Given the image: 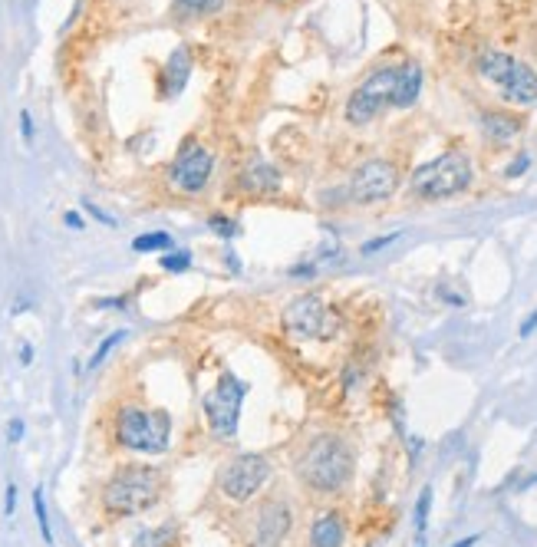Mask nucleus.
Wrapping results in <instances>:
<instances>
[{"label":"nucleus","mask_w":537,"mask_h":547,"mask_svg":"<svg viewBox=\"0 0 537 547\" xmlns=\"http://www.w3.org/2000/svg\"><path fill=\"white\" fill-rule=\"evenodd\" d=\"M353 468L356 461L350 442L333 432L317 435L294 461L297 481L313 495H340L353 481Z\"/></svg>","instance_id":"nucleus-1"},{"label":"nucleus","mask_w":537,"mask_h":547,"mask_svg":"<svg viewBox=\"0 0 537 547\" xmlns=\"http://www.w3.org/2000/svg\"><path fill=\"white\" fill-rule=\"evenodd\" d=\"M165 475L155 465H122L103 488V508L115 518L142 514L162 498Z\"/></svg>","instance_id":"nucleus-2"},{"label":"nucleus","mask_w":537,"mask_h":547,"mask_svg":"<svg viewBox=\"0 0 537 547\" xmlns=\"http://www.w3.org/2000/svg\"><path fill=\"white\" fill-rule=\"evenodd\" d=\"M115 439L122 449L139 455H162L172 442V415L162 409L122 405L115 415Z\"/></svg>","instance_id":"nucleus-3"},{"label":"nucleus","mask_w":537,"mask_h":547,"mask_svg":"<svg viewBox=\"0 0 537 547\" xmlns=\"http://www.w3.org/2000/svg\"><path fill=\"white\" fill-rule=\"evenodd\" d=\"M471 159L465 152H445L432 162L419 165L409 178V192L415 198H425V202H435V198H451V195H461L471 185Z\"/></svg>","instance_id":"nucleus-4"},{"label":"nucleus","mask_w":537,"mask_h":547,"mask_svg":"<svg viewBox=\"0 0 537 547\" xmlns=\"http://www.w3.org/2000/svg\"><path fill=\"white\" fill-rule=\"evenodd\" d=\"M478 69L485 79H491L495 86H501L504 99L521 103V106L537 103V73L528 67V63H521V59L508 57V53L491 50V53H485V57L478 59Z\"/></svg>","instance_id":"nucleus-5"},{"label":"nucleus","mask_w":537,"mask_h":547,"mask_svg":"<svg viewBox=\"0 0 537 547\" xmlns=\"http://www.w3.org/2000/svg\"><path fill=\"white\" fill-rule=\"evenodd\" d=\"M248 396V383L238 379L234 373H221L212 393H204L202 409L208 415V425L218 439H234L241 422V403Z\"/></svg>","instance_id":"nucleus-6"},{"label":"nucleus","mask_w":537,"mask_h":547,"mask_svg":"<svg viewBox=\"0 0 537 547\" xmlns=\"http://www.w3.org/2000/svg\"><path fill=\"white\" fill-rule=\"evenodd\" d=\"M270 481V461L264 455H254V451H244V455H234L231 461H224L218 471V488L224 498L238 501H250L254 495L264 491V485Z\"/></svg>","instance_id":"nucleus-7"},{"label":"nucleus","mask_w":537,"mask_h":547,"mask_svg":"<svg viewBox=\"0 0 537 547\" xmlns=\"http://www.w3.org/2000/svg\"><path fill=\"white\" fill-rule=\"evenodd\" d=\"M395 89H399V67H386L369 73L359 83V89L350 96V103H346V119L353 125L373 122L386 106H393Z\"/></svg>","instance_id":"nucleus-8"},{"label":"nucleus","mask_w":537,"mask_h":547,"mask_svg":"<svg viewBox=\"0 0 537 547\" xmlns=\"http://www.w3.org/2000/svg\"><path fill=\"white\" fill-rule=\"evenodd\" d=\"M280 320H284V327H287L290 333H297V336H320V340H330V336L336 333V327H340V317L326 307L323 297H317V294L294 297L287 307H284Z\"/></svg>","instance_id":"nucleus-9"},{"label":"nucleus","mask_w":537,"mask_h":547,"mask_svg":"<svg viewBox=\"0 0 537 547\" xmlns=\"http://www.w3.org/2000/svg\"><path fill=\"white\" fill-rule=\"evenodd\" d=\"M395 188H399V172H395L393 162L386 159H369L353 172V182H350V198L356 205H376L393 198Z\"/></svg>","instance_id":"nucleus-10"},{"label":"nucleus","mask_w":537,"mask_h":547,"mask_svg":"<svg viewBox=\"0 0 537 547\" xmlns=\"http://www.w3.org/2000/svg\"><path fill=\"white\" fill-rule=\"evenodd\" d=\"M294 531V508L287 498H267L258 508L254 518V534H250V547H284Z\"/></svg>","instance_id":"nucleus-11"},{"label":"nucleus","mask_w":537,"mask_h":547,"mask_svg":"<svg viewBox=\"0 0 537 547\" xmlns=\"http://www.w3.org/2000/svg\"><path fill=\"white\" fill-rule=\"evenodd\" d=\"M212 172H214V159L204 145H195V142H185L178 159L172 162V182L175 188H182L188 195H198L204 192V185L212 182Z\"/></svg>","instance_id":"nucleus-12"},{"label":"nucleus","mask_w":537,"mask_h":547,"mask_svg":"<svg viewBox=\"0 0 537 547\" xmlns=\"http://www.w3.org/2000/svg\"><path fill=\"white\" fill-rule=\"evenodd\" d=\"M346 518L336 508H323L310 524V547H343L346 544Z\"/></svg>","instance_id":"nucleus-13"},{"label":"nucleus","mask_w":537,"mask_h":547,"mask_svg":"<svg viewBox=\"0 0 537 547\" xmlns=\"http://www.w3.org/2000/svg\"><path fill=\"white\" fill-rule=\"evenodd\" d=\"M238 182L248 195H270L280 188V172L267 162H250L248 168L241 172Z\"/></svg>","instance_id":"nucleus-14"},{"label":"nucleus","mask_w":537,"mask_h":547,"mask_svg":"<svg viewBox=\"0 0 537 547\" xmlns=\"http://www.w3.org/2000/svg\"><path fill=\"white\" fill-rule=\"evenodd\" d=\"M340 260H343V248H340V244H330V248H320L310 260L290 267V277H320L326 270H333Z\"/></svg>","instance_id":"nucleus-15"},{"label":"nucleus","mask_w":537,"mask_h":547,"mask_svg":"<svg viewBox=\"0 0 537 547\" xmlns=\"http://www.w3.org/2000/svg\"><path fill=\"white\" fill-rule=\"evenodd\" d=\"M524 129L518 115H508V113H481V132L488 135L491 142H508L514 135Z\"/></svg>","instance_id":"nucleus-16"},{"label":"nucleus","mask_w":537,"mask_h":547,"mask_svg":"<svg viewBox=\"0 0 537 547\" xmlns=\"http://www.w3.org/2000/svg\"><path fill=\"white\" fill-rule=\"evenodd\" d=\"M419 93H422V67L419 63H403L399 67V89H395L393 106H399V109L412 106L415 99H419Z\"/></svg>","instance_id":"nucleus-17"},{"label":"nucleus","mask_w":537,"mask_h":547,"mask_svg":"<svg viewBox=\"0 0 537 547\" xmlns=\"http://www.w3.org/2000/svg\"><path fill=\"white\" fill-rule=\"evenodd\" d=\"M188 73H192V57H188V50L185 47H178L168 57V63H165V79H162V86H165V93H182L185 89V83H188Z\"/></svg>","instance_id":"nucleus-18"},{"label":"nucleus","mask_w":537,"mask_h":547,"mask_svg":"<svg viewBox=\"0 0 537 547\" xmlns=\"http://www.w3.org/2000/svg\"><path fill=\"white\" fill-rule=\"evenodd\" d=\"M432 498H435V491H432V485H425V488L419 491V501H415V511H412V521H415V547H425V538H429Z\"/></svg>","instance_id":"nucleus-19"},{"label":"nucleus","mask_w":537,"mask_h":547,"mask_svg":"<svg viewBox=\"0 0 537 547\" xmlns=\"http://www.w3.org/2000/svg\"><path fill=\"white\" fill-rule=\"evenodd\" d=\"M132 251H139V254H149V251H175V241L165 231H152V234H139L132 241Z\"/></svg>","instance_id":"nucleus-20"},{"label":"nucleus","mask_w":537,"mask_h":547,"mask_svg":"<svg viewBox=\"0 0 537 547\" xmlns=\"http://www.w3.org/2000/svg\"><path fill=\"white\" fill-rule=\"evenodd\" d=\"M33 518L40 524V538L53 544V528H50V511H47V498H43V488H33Z\"/></svg>","instance_id":"nucleus-21"},{"label":"nucleus","mask_w":537,"mask_h":547,"mask_svg":"<svg viewBox=\"0 0 537 547\" xmlns=\"http://www.w3.org/2000/svg\"><path fill=\"white\" fill-rule=\"evenodd\" d=\"M122 340H125V330H115V333H109L106 340L96 346V353L89 356V369H99V366H103V359H106V356L112 353V350L122 343Z\"/></svg>","instance_id":"nucleus-22"},{"label":"nucleus","mask_w":537,"mask_h":547,"mask_svg":"<svg viewBox=\"0 0 537 547\" xmlns=\"http://www.w3.org/2000/svg\"><path fill=\"white\" fill-rule=\"evenodd\" d=\"M172 534H175L172 524H165V528H155V531H142V534H139V541H135V547H168Z\"/></svg>","instance_id":"nucleus-23"},{"label":"nucleus","mask_w":537,"mask_h":547,"mask_svg":"<svg viewBox=\"0 0 537 547\" xmlns=\"http://www.w3.org/2000/svg\"><path fill=\"white\" fill-rule=\"evenodd\" d=\"M162 267L168 274H185L192 267V254L188 251H168V254H162Z\"/></svg>","instance_id":"nucleus-24"},{"label":"nucleus","mask_w":537,"mask_h":547,"mask_svg":"<svg viewBox=\"0 0 537 547\" xmlns=\"http://www.w3.org/2000/svg\"><path fill=\"white\" fill-rule=\"evenodd\" d=\"M208 228L214 231V234H221L224 241H231V238H238V224H234V218H224V214H212L208 218Z\"/></svg>","instance_id":"nucleus-25"},{"label":"nucleus","mask_w":537,"mask_h":547,"mask_svg":"<svg viewBox=\"0 0 537 547\" xmlns=\"http://www.w3.org/2000/svg\"><path fill=\"white\" fill-rule=\"evenodd\" d=\"M399 238H403V234H399V231H393V234H383V238L366 241L363 248H359V254H366V258H369V254H379V251H383V248H389V244H395Z\"/></svg>","instance_id":"nucleus-26"},{"label":"nucleus","mask_w":537,"mask_h":547,"mask_svg":"<svg viewBox=\"0 0 537 547\" xmlns=\"http://www.w3.org/2000/svg\"><path fill=\"white\" fill-rule=\"evenodd\" d=\"M178 4L188 10H198V13H214V10L224 7V0H178Z\"/></svg>","instance_id":"nucleus-27"},{"label":"nucleus","mask_w":537,"mask_h":547,"mask_svg":"<svg viewBox=\"0 0 537 547\" xmlns=\"http://www.w3.org/2000/svg\"><path fill=\"white\" fill-rule=\"evenodd\" d=\"M528 168H531V155H528V152H521L518 159H514V162H511L508 168H504V175H508V178H521V175L528 172Z\"/></svg>","instance_id":"nucleus-28"},{"label":"nucleus","mask_w":537,"mask_h":547,"mask_svg":"<svg viewBox=\"0 0 537 547\" xmlns=\"http://www.w3.org/2000/svg\"><path fill=\"white\" fill-rule=\"evenodd\" d=\"M83 208H86V212L93 214V218H96L99 224H106V228H115V224H119V221H115L112 214H106V212H103L99 205H93V202H83Z\"/></svg>","instance_id":"nucleus-29"},{"label":"nucleus","mask_w":537,"mask_h":547,"mask_svg":"<svg viewBox=\"0 0 537 547\" xmlns=\"http://www.w3.org/2000/svg\"><path fill=\"white\" fill-rule=\"evenodd\" d=\"M13 511H17V485L7 481V491H4V514L13 518Z\"/></svg>","instance_id":"nucleus-30"},{"label":"nucleus","mask_w":537,"mask_h":547,"mask_svg":"<svg viewBox=\"0 0 537 547\" xmlns=\"http://www.w3.org/2000/svg\"><path fill=\"white\" fill-rule=\"evenodd\" d=\"M435 294H439V297H445V304H451V307H465V297H461V294H451L445 284H439V287H435Z\"/></svg>","instance_id":"nucleus-31"},{"label":"nucleus","mask_w":537,"mask_h":547,"mask_svg":"<svg viewBox=\"0 0 537 547\" xmlns=\"http://www.w3.org/2000/svg\"><path fill=\"white\" fill-rule=\"evenodd\" d=\"M20 135H23V142H33V119H30V113H20Z\"/></svg>","instance_id":"nucleus-32"},{"label":"nucleus","mask_w":537,"mask_h":547,"mask_svg":"<svg viewBox=\"0 0 537 547\" xmlns=\"http://www.w3.org/2000/svg\"><path fill=\"white\" fill-rule=\"evenodd\" d=\"M534 330H537V310H531L528 317H524V323L518 327V336H524V340H528V336L534 333Z\"/></svg>","instance_id":"nucleus-33"},{"label":"nucleus","mask_w":537,"mask_h":547,"mask_svg":"<svg viewBox=\"0 0 537 547\" xmlns=\"http://www.w3.org/2000/svg\"><path fill=\"white\" fill-rule=\"evenodd\" d=\"M7 439L10 442L23 439V419H10V422H7Z\"/></svg>","instance_id":"nucleus-34"},{"label":"nucleus","mask_w":537,"mask_h":547,"mask_svg":"<svg viewBox=\"0 0 537 547\" xmlns=\"http://www.w3.org/2000/svg\"><path fill=\"white\" fill-rule=\"evenodd\" d=\"M96 307H99V310H109V307H125V300H122V297H106V300H99Z\"/></svg>","instance_id":"nucleus-35"},{"label":"nucleus","mask_w":537,"mask_h":547,"mask_svg":"<svg viewBox=\"0 0 537 547\" xmlns=\"http://www.w3.org/2000/svg\"><path fill=\"white\" fill-rule=\"evenodd\" d=\"M478 541H481V534H468V538L455 541V544H451V547H478Z\"/></svg>","instance_id":"nucleus-36"},{"label":"nucleus","mask_w":537,"mask_h":547,"mask_svg":"<svg viewBox=\"0 0 537 547\" xmlns=\"http://www.w3.org/2000/svg\"><path fill=\"white\" fill-rule=\"evenodd\" d=\"M63 221H67V224H69V228H83V218H79V214L76 212H67V214H63Z\"/></svg>","instance_id":"nucleus-37"},{"label":"nucleus","mask_w":537,"mask_h":547,"mask_svg":"<svg viewBox=\"0 0 537 547\" xmlns=\"http://www.w3.org/2000/svg\"><path fill=\"white\" fill-rule=\"evenodd\" d=\"M30 359H33V346H30V343H23V346H20V363H23V366H30Z\"/></svg>","instance_id":"nucleus-38"}]
</instances>
